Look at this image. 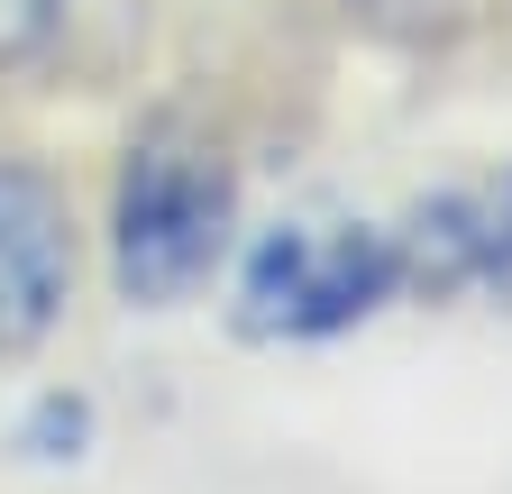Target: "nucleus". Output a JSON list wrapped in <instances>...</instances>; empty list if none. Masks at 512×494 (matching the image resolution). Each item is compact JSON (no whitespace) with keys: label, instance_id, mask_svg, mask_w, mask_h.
<instances>
[{"label":"nucleus","instance_id":"2","mask_svg":"<svg viewBox=\"0 0 512 494\" xmlns=\"http://www.w3.org/2000/svg\"><path fill=\"white\" fill-rule=\"evenodd\" d=\"M229 247V174L202 147L147 138L128 147L119 211H110V266L128 302H183Z\"/></svg>","mask_w":512,"mask_h":494},{"label":"nucleus","instance_id":"4","mask_svg":"<svg viewBox=\"0 0 512 494\" xmlns=\"http://www.w3.org/2000/svg\"><path fill=\"white\" fill-rule=\"evenodd\" d=\"M74 293V238H64V193L0 156V348H37Z\"/></svg>","mask_w":512,"mask_h":494},{"label":"nucleus","instance_id":"1","mask_svg":"<svg viewBox=\"0 0 512 494\" xmlns=\"http://www.w3.org/2000/svg\"><path fill=\"white\" fill-rule=\"evenodd\" d=\"M394 293V229L375 220H284L238 266L247 339H330Z\"/></svg>","mask_w":512,"mask_h":494},{"label":"nucleus","instance_id":"6","mask_svg":"<svg viewBox=\"0 0 512 494\" xmlns=\"http://www.w3.org/2000/svg\"><path fill=\"white\" fill-rule=\"evenodd\" d=\"M375 19H394V28H467V19H485L494 0H366Z\"/></svg>","mask_w":512,"mask_h":494},{"label":"nucleus","instance_id":"3","mask_svg":"<svg viewBox=\"0 0 512 494\" xmlns=\"http://www.w3.org/2000/svg\"><path fill=\"white\" fill-rule=\"evenodd\" d=\"M394 284L412 293H494L512 302V174L448 183L394 229Z\"/></svg>","mask_w":512,"mask_h":494},{"label":"nucleus","instance_id":"5","mask_svg":"<svg viewBox=\"0 0 512 494\" xmlns=\"http://www.w3.org/2000/svg\"><path fill=\"white\" fill-rule=\"evenodd\" d=\"M83 430H92V412H83V403L46 394V403H37V421H28V458H74V449H83Z\"/></svg>","mask_w":512,"mask_h":494},{"label":"nucleus","instance_id":"7","mask_svg":"<svg viewBox=\"0 0 512 494\" xmlns=\"http://www.w3.org/2000/svg\"><path fill=\"white\" fill-rule=\"evenodd\" d=\"M46 10H55V0H0V55H19L46 28Z\"/></svg>","mask_w":512,"mask_h":494}]
</instances>
